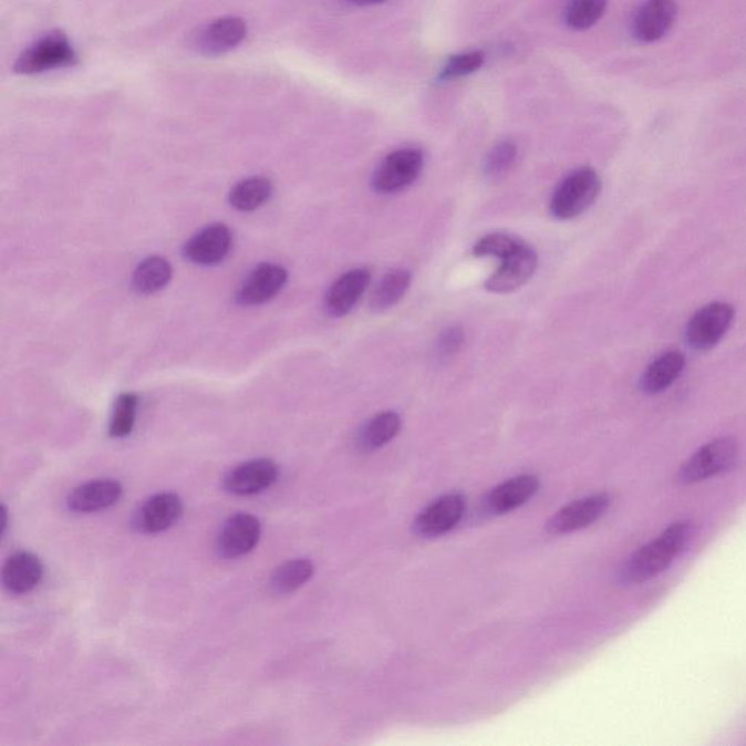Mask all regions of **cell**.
I'll use <instances>...</instances> for the list:
<instances>
[{
	"instance_id": "6",
	"label": "cell",
	"mask_w": 746,
	"mask_h": 746,
	"mask_svg": "<svg viewBox=\"0 0 746 746\" xmlns=\"http://www.w3.org/2000/svg\"><path fill=\"white\" fill-rule=\"evenodd\" d=\"M76 53L66 37L54 32L32 44L18 58L15 71L24 75L53 71L58 68H68L76 63Z\"/></svg>"
},
{
	"instance_id": "9",
	"label": "cell",
	"mask_w": 746,
	"mask_h": 746,
	"mask_svg": "<svg viewBox=\"0 0 746 746\" xmlns=\"http://www.w3.org/2000/svg\"><path fill=\"white\" fill-rule=\"evenodd\" d=\"M279 465L269 458L251 459L237 465L224 477V488L230 495L252 496L278 481Z\"/></svg>"
},
{
	"instance_id": "11",
	"label": "cell",
	"mask_w": 746,
	"mask_h": 746,
	"mask_svg": "<svg viewBox=\"0 0 746 746\" xmlns=\"http://www.w3.org/2000/svg\"><path fill=\"white\" fill-rule=\"evenodd\" d=\"M260 538V520L250 514H237L224 524L216 547L225 559H238L255 550Z\"/></svg>"
},
{
	"instance_id": "13",
	"label": "cell",
	"mask_w": 746,
	"mask_h": 746,
	"mask_svg": "<svg viewBox=\"0 0 746 746\" xmlns=\"http://www.w3.org/2000/svg\"><path fill=\"white\" fill-rule=\"evenodd\" d=\"M611 499L605 493L583 497L564 506L547 524L548 531L552 533H568L579 531L597 522L598 519L610 508Z\"/></svg>"
},
{
	"instance_id": "18",
	"label": "cell",
	"mask_w": 746,
	"mask_h": 746,
	"mask_svg": "<svg viewBox=\"0 0 746 746\" xmlns=\"http://www.w3.org/2000/svg\"><path fill=\"white\" fill-rule=\"evenodd\" d=\"M371 283V271L354 269L335 280L325 297V311L331 317H344L356 307L359 299Z\"/></svg>"
},
{
	"instance_id": "15",
	"label": "cell",
	"mask_w": 746,
	"mask_h": 746,
	"mask_svg": "<svg viewBox=\"0 0 746 746\" xmlns=\"http://www.w3.org/2000/svg\"><path fill=\"white\" fill-rule=\"evenodd\" d=\"M465 512L464 496L453 493V495L442 496L441 499L433 501L414 522V529L418 536L433 538L444 536L450 531L463 518Z\"/></svg>"
},
{
	"instance_id": "21",
	"label": "cell",
	"mask_w": 746,
	"mask_h": 746,
	"mask_svg": "<svg viewBox=\"0 0 746 746\" xmlns=\"http://www.w3.org/2000/svg\"><path fill=\"white\" fill-rule=\"evenodd\" d=\"M685 363H687V359L676 350L661 354L640 377V390L649 395L663 393L678 380L681 373L685 370Z\"/></svg>"
},
{
	"instance_id": "2",
	"label": "cell",
	"mask_w": 746,
	"mask_h": 746,
	"mask_svg": "<svg viewBox=\"0 0 746 746\" xmlns=\"http://www.w3.org/2000/svg\"><path fill=\"white\" fill-rule=\"evenodd\" d=\"M739 458L738 442L734 437H717L695 450L691 457L681 465L678 481L681 485H697L708 478L721 476L735 468Z\"/></svg>"
},
{
	"instance_id": "10",
	"label": "cell",
	"mask_w": 746,
	"mask_h": 746,
	"mask_svg": "<svg viewBox=\"0 0 746 746\" xmlns=\"http://www.w3.org/2000/svg\"><path fill=\"white\" fill-rule=\"evenodd\" d=\"M184 504L175 493H158L137 509L133 527L142 533H159L173 528L182 519Z\"/></svg>"
},
{
	"instance_id": "19",
	"label": "cell",
	"mask_w": 746,
	"mask_h": 746,
	"mask_svg": "<svg viewBox=\"0 0 746 746\" xmlns=\"http://www.w3.org/2000/svg\"><path fill=\"white\" fill-rule=\"evenodd\" d=\"M44 568L41 560L29 551L15 552L3 564L2 582L9 592L15 595L29 593L43 579Z\"/></svg>"
},
{
	"instance_id": "30",
	"label": "cell",
	"mask_w": 746,
	"mask_h": 746,
	"mask_svg": "<svg viewBox=\"0 0 746 746\" xmlns=\"http://www.w3.org/2000/svg\"><path fill=\"white\" fill-rule=\"evenodd\" d=\"M518 158V146L512 141H501L491 147L485 160V173L488 178L504 177L514 167Z\"/></svg>"
},
{
	"instance_id": "14",
	"label": "cell",
	"mask_w": 746,
	"mask_h": 746,
	"mask_svg": "<svg viewBox=\"0 0 746 746\" xmlns=\"http://www.w3.org/2000/svg\"><path fill=\"white\" fill-rule=\"evenodd\" d=\"M232 246V232L225 224L209 225L184 247V257L197 266H215L224 261Z\"/></svg>"
},
{
	"instance_id": "12",
	"label": "cell",
	"mask_w": 746,
	"mask_h": 746,
	"mask_svg": "<svg viewBox=\"0 0 746 746\" xmlns=\"http://www.w3.org/2000/svg\"><path fill=\"white\" fill-rule=\"evenodd\" d=\"M537 267V252L527 244H524L512 256L501 260L499 269L487 279L485 287L488 292L493 293L514 292L532 278Z\"/></svg>"
},
{
	"instance_id": "20",
	"label": "cell",
	"mask_w": 746,
	"mask_h": 746,
	"mask_svg": "<svg viewBox=\"0 0 746 746\" xmlns=\"http://www.w3.org/2000/svg\"><path fill=\"white\" fill-rule=\"evenodd\" d=\"M538 488H540V480L531 474L510 478V480L493 488L490 495L487 496V508L493 514H508L532 499Z\"/></svg>"
},
{
	"instance_id": "22",
	"label": "cell",
	"mask_w": 746,
	"mask_h": 746,
	"mask_svg": "<svg viewBox=\"0 0 746 746\" xmlns=\"http://www.w3.org/2000/svg\"><path fill=\"white\" fill-rule=\"evenodd\" d=\"M173 278L172 265L163 257H149L141 262L133 273L132 287L136 293L152 294L159 292Z\"/></svg>"
},
{
	"instance_id": "23",
	"label": "cell",
	"mask_w": 746,
	"mask_h": 746,
	"mask_svg": "<svg viewBox=\"0 0 746 746\" xmlns=\"http://www.w3.org/2000/svg\"><path fill=\"white\" fill-rule=\"evenodd\" d=\"M402 429V417L394 412L376 414L359 433V446L363 450H375L393 441Z\"/></svg>"
},
{
	"instance_id": "25",
	"label": "cell",
	"mask_w": 746,
	"mask_h": 746,
	"mask_svg": "<svg viewBox=\"0 0 746 746\" xmlns=\"http://www.w3.org/2000/svg\"><path fill=\"white\" fill-rule=\"evenodd\" d=\"M314 564L307 559L289 560L274 570L270 579L271 591L289 595L302 588L314 576Z\"/></svg>"
},
{
	"instance_id": "24",
	"label": "cell",
	"mask_w": 746,
	"mask_h": 746,
	"mask_svg": "<svg viewBox=\"0 0 746 746\" xmlns=\"http://www.w3.org/2000/svg\"><path fill=\"white\" fill-rule=\"evenodd\" d=\"M412 284V273L408 270L395 269L382 278L380 284L373 290L371 308L373 311H385L397 305L407 293Z\"/></svg>"
},
{
	"instance_id": "28",
	"label": "cell",
	"mask_w": 746,
	"mask_h": 746,
	"mask_svg": "<svg viewBox=\"0 0 746 746\" xmlns=\"http://www.w3.org/2000/svg\"><path fill=\"white\" fill-rule=\"evenodd\" d=\"M139 398L136 394H120L114 405L112 423H110V436L126 437L133 432L136 423V412Z\"/></svg>"
},
{
	"instance_id": "7",
	"label": "cell",
	"mask_w": 746,
	"mask_h": 746,
	"mask_svg": "<svg viewBox=\"0 0 746 746\" xmlns=\"http://www.w3.org/2000/svg\"><path fill=\"white\" fill-rule=\"evenodd\" d=\"M678 15L676 0H646L634 13L633 37L643 44L656 43L674 30Z\"/></svg>"
},
{
	"instance_id": "32",
	"label": "cell",
	"mask_w": 746,
	"mask_h": 746,
	"mask_svg": "<svg viewBox=\"0 0 746 746\" xmlns=\"http://www.w3.org/2000/svg\"><path fill=\"white\" fill-rule=\"evenodd\" d=\"M464 342L465 334L463 327L454 325L449 327V329H446L444 333L441 334L437 348H439V352L444 354V356H450V354L457 353L458 350L463 348Z\"/></svg>"
},
{
	"instance_id": "8",
	"label": "cell",
	"mask_w": 746,
	"mask_h": 746,
	"mask_svg": "<svg viewBox=\"0 0 746 746\" xmlns=\"http://www.w3.org/2000/svg\"><path fill=\"white\" fill-rule=\"evenodd\" d=\"M247 37V24L241 18H222L193 32L190 48L201 56H220L238 48Z\"/></svg>"
},
{
	"instance_id": "16",
	"label": "cell",
	"mask_w": 746,
	"mask_h": 746,
	"mask_svg": "<svg viewBox=\"0 0 746 746\" xmlns=\"http://www.w3.org/2000/svg\"><path fill=\"white\" fill-rule=\"evenodd\" d=\"M288 282V271L282 266L261 265L257 267L237 292V302L242 307L261 305L273 299Z\"/></svg>"
},
{
	"instance_id": "26",
	"label": "cell",
	"mask_w": 746,
	"mask_h": 746,
	"mask_svg": "<svg viewBox=\"0 0 746 746\" xmlns=\"http://www.w3.org/2000/svg\"><path fill=\"white\" fill-rule=\"evenodd\" d=\"M273 195V184L269 178L250 177L242 179L229 195L230 205L239 211L259 209Z\"/></svg>"
},
{
	"instance_id": "4",
	"label": "cell",
	"mask_w": 746,
	"mask_h": 746,
	"mask_svg": "<svg viewBox=\"0 0 746 746\" xmlns=\"http://www.w3.org/2000/svg\"><path fill=\"white\" fill-rule=\"evenodd\" d=\"M425 167V155L417 147L391 152L373 174L372 186L382 195L398 193L412 186Z\"/></svg>"
},
{
	"instance_id": "29",
	"label": "cell",
	"mask_w": 746,
	"mask_h": 746,
	"mask_svg": "<svg viewBox=\"0 0 746 746\" xmlns=\"http://www.w3.org/2000/svg\"><path fill=\"white\" fill-rule=\"evenodd\" d=\"M485 53L474 50V52H465L454 54L444 64L439 73L441 81H454L458 77L473 75L485 66Z\"/></svg>"
},
{
	"instance_id": "34",
	"label": "cell",
	"mask_w": 746,
	"mask_h": 746,
	"mask_svg": "<svg viewBox=\"0 0 746 746\" xmlns=\"http://www.w3.org/2000/svg\"><path fill=\"white\" fill-rule=\"evenodd\" d=\"M0 517H2V524H0V527H2V531H0V536L3 537L4 533H7L8 522H9L8 509H7V506H4V505H2V509H0Z\"/></svg>"
},
{
	"instance_id": "33",
	"label": "cell",
	"mask_w": 746,
	"mask_h": 746,
	"mask_svg": "<svg viewBox=\"0 0 746 746\" xmlns=\"http://www.w3.org/2000/svg\"><path fill=\"white\" fill-rule=\"evenodd\" d=\"M345 2L354 4V7H373V4L384 3L386 0H345Z\"/></svg>"
},
{
	"instance_id": "1",
	"label": "cell",
	"mask_w": 746,
	"mask_h": 746,
	"mask_svg": "<svg viewBox=\"0 0 746 746\" xmlns=\"http://www.w3.org/2000/svg\"><path fill=\"white\" fill-rule=\"evenodd\" d=\"M691 536H693V524L690 520L672 524L656 540L639 548L630 557L621 572L625 582L643 583L665 572L672 561L685 550Z\"/></svg>"
},
{
	"instance_id": "27",
	"label": "cell",
	"mask_w": 746,
	"mask_h": 746,
	"mask_svg": "<svg viewBox=\"0 0 746 746\" xmlns=\"http://www.w3.org/2000/svg\"><path fill=\"white\" fill-rule=\"evenodd\" d=\"M610 0H569L564 11V22L570 30L587 31L595 27L605 15Z\"/></svg>"
},
{
	"instance_id": "31",
	"label": "cell",
	"mask_w": 746,
	"mask_h": 746,
	"mask_svg": "<svg viewBox=\"0 0 746 746\" xmlns=\"http://www.w3.org/2000/svg\"><path fill=\"white\" fill-rule=\"evenodd\" d=\"M525 242L520 239L509 237L505 234H491L481 238L473 248V255L476 257H496V259L505 260L506 257L512 256L518 251Z\"/></svg>"
},
{
	"instance_id": "17",
	"label": "cell",
	"mask_w": 746,
	"mask_h": 746,
	"mask_svg": "<svg viewBox=\"0 0 746 746\" xmlns=\"http://www.w3.org/2000/svg\"><path fill=\"white\" fill-rule=\"evenodd\" d=\"M122 496V483L112 478H101L76 487L68 497V508L76 514L100 512L112 508Z\"/></svg>"
},
{
	"instance_id": "3",
	"label": "cell",
	"mask_w": 746,
	"mask_h": 746,
	"mask_svg": "<svg viewBox=\"0 0 746 746\" xmlns=\"http://www.w3.org/2000/svg\"><path fill=\"white\" fill-rule=\"evenodd\" d=\"M600 175L593 168L576 169L560 183L550 203L551 215L560 220L578 218L601 195Z\"/></svg>"
},
{
	"instance_id": "5",
	"label": "cell",
	"mask_w": 746,
	"mask_h": 746,
	"mask_svg": "<svg viewBox=\"0 0 746 746\" xmlns=\"http://www.w3.org/2000/svg\"><path fill=\"white\" fill-rule=\"evenodd\" d=\"M735 318V308L731 303L716 301L707 303L695 312L685 329V339L691 349L706 352L721 342Z\"/></svg>"
}]
</instances>
